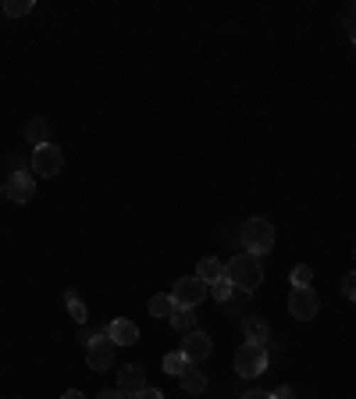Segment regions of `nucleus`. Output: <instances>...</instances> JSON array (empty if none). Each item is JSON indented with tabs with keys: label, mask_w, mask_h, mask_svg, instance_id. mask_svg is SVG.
<instances>
[{
	"label": "nucleus",
	"mask_w": 356,
	"mask_h": 399,
	"mask_svg": "<svg viewBox=\"0 0 356 399\" xmlns=\"http://www.w3.org/2000/svg\"><path fill=\"white\" fill-rule=\"evenodd\" d=\"M225 278H228L235 289H242V292H257V289L264 285V264H260V257H253V253H239V257H232V260L225 264Z\"/></svg>",
	"instance_id": "nucleus-1"
},
{
	"label": "nucleus",
	"mask_w": 356,
	"mask_h": 399,
	"mask_svg": "<svg viewBox=\"0 0 356 399\" xmlns=\"http://www.w3.org/2000/svg\"><path fill=\"white\" fill-rule=\"evenodd\" d=\"M239 239H242V250H246V253L264 257V253H271V246H274V225H271L267 218H249V221L242 225Z\"/></svg>",
	"instance_id": "nucleus-2"
},
{
	"label": "nucleus",
	"mask_w": 356,
	"mask_h": 399,
	"mask_svg": "<svg viewBox=\"0 0 356 399\" xmlns=\"http://www.w3.org/2000/svg\"><path fill=\"white\" fill-rule=\"evenodd\" d=\"M235 371H239L242 378L264 374V371H267V349L257 346V342H242V346L235 349Z\"/></svg>",
	"instance_id": "nucleus-3"
},
{
	"label": "nucleus",
	"mask_w": 356,
	"mask_h": 399,
	"mask_svg": "<svg viewBox=\"0 0 356 399\" xmlns=\"http://www.w3.org/2000/svg\"><path fill=\"white\" fill-rule=\"evenodd\" d=\"M207 292H210V285H203L196 275H189V278H178V282H175V289H171V299H175V307L196 310V307L207 299Z\"/></svg>",
	"instance_id": "nucleus-4"
},
{
	"label": "nucleus",
	"mask_w": 356,
	"mask_h": 399,
	"mask_svg": "<svg viewBox=\"0 0 356 399\" xmlns=\"http://www.w3.org/2000/svg\"><path fill=\"white\" fill-rule=\"evenodd\" d=\"M33 171L40 175V179H54L61 168H65V150L58 147V143H47V147H36L33 150Z\"/></svg>",
	"instance_id": "nucleus-5"
},
{
	"label": "nucleus",
	"mask_w": 356,
	"mask_h": 399,
	"mask_svg": "<svg viewBox=\"0 0 356 399\" xmlns=\"http://www.w3.org/2000/svg\"><path fill=\"white\" fill-rule=\"evenodd\" d=\"M288 310H292V317H296V321H310V317L320 310V296L313 292V285H292Z\"/></svg>",
	"instance_id": "nucleus-6"
},
{
	"label": "nucleus",
	"mask_w": 356,
	"mask_h": 399,
	"mask_svg": "<svg viewBox=\"0 0 356 399\" xmlns=\"http://www.w3.org/2000/svg\"><path fill=\"white\" fill-rule=\"evenodd\" d=\"M114 342H111V335H93L90 342H86V363L93 367V371H107L111 363H114Z\"/></svg>",
	"instance_id": "nucleus-7"
},
{
	"label": "nucleus",
	"mask_w": 356,
	"mask_h": 399,
	"mask_svg": "<svg viewBox=\"0 0 356 399\" xmlns=\"http://www.w3.org/2000/svg\"><path fill=\"white\" fill-rule=\"evenodd\" d=\"M33 193H36V182H33L29 171H15V175L8 179V186H4V196H8L11 203H29Z\"/></svg>",
	"instance_id": "nucleus-8"
},
{
	"label": "nucleus",
	"mask_w": 356,
	"mask_h": 399,
	"mask_svg": "<svg viewBox=\"0 0 356 399\" xmlns=\"http://www.w3.org/2000/svg\"><path fill=\"white\" fill-rule=\"evenodd\" d=\"M210 349H214V342H210V335H207V331H200V328L185 331V339H182V353L189 356V363L207 360V356H210Z\"/></svg>",
	"instance_id": "nucleus-9"
},
{
	"label": "nucleus",
	"mask_w": 356,
	"mask_h": 399,
	"mask_svg": "<svg viewBox=\"0 0 356 399\" xmlns=\"http://www.w3.org/2000/svg\"><path fill=\"white\" fill-rule=\"evenodd\" d=\"M143 388H146V371H143L139 363H125V367L118 371V392L136 395V392H143Z\"/></svg>",
	"instance_id": "nucleus-10"
},
{
	"label": "nucleus",
	"mask_w": 356,
	"mask_h": 399,
	"mask_svg": "<svg viewBox=\"0 0 356 399\" xmlns=\"http://www.w3.org/2000/svg\"><path fill=\"white\" fill-rule=\"evenodd\" d=\"M107 335H111L114 346H132L139 339V328L132 321H125V317H114V321H107Z\"/></svg>",
	"instance_id": "nucleus-11"
},
{
	"label": "nucleus",
	"mask_w": 356,
	"mask_h": 399,
	"mask_svg": "<svg viewBox=\"0 0 356 399\" xmlns=\"http://www.w3.org/2000/svg\"><path fill=\"white\" fill-rule=\"evenodd\" d=\"M242 335H246V342H257V346H264V342L271 339V328H267V321H264V317H257V314H246V317H242Z\"/></svg>",
	"instance_id": "nucleus-12"
},
{
	"label": "nucleus",
	"mask_w": 356,
	"mask_h": 399,
	"mask_svg": "<svg viewBox=\"0 0 356 399\" xmlns=\"http://www.w3.org/2000/svg\"><path fill=\"white\" fill-rule=\"evenodd\" d=\"M196 278H200L203 285H214L217 278H225V264H221L217 257H200V264H196Z\"/></svg>",
	"instance_id": "nucleus-13"
},
{
	"label": "nucleus",
	"mask_w": 356,
	"mask_h": 399,
	"mask_svg": "<svg viewBox=\"0 0 356 399\" xmlns=\"http://www.w3.org/2000/svg\"><path fill=\"white\" fill-rule=\"evenodd\" d=\"M178 381H182V388H185V392H193V395L207 392V371H200V367H193V363L178 374Z\"/></svg>",
	"instance_id": "nucleus-14"
},
{
	"label": "nucleus",
	"mask_w": 356,
	"mask_h": 399,
	"mask_svg": "<svg viewBox=\"0 0 356 399\" xmlns=\"http://www.w3.org/2000/svg\"><path fill=\"white\" fill-rule=\"evenodd\" d=\"M26 139L33 143V150H36V147H47V143H50V125H47V118H33V122L26 125Z\"/></svg>",
	"instance_id": "nucleus-15"
},
{
	"label": "nucleus",
	"mask_w": 356,
	"mask_h": 399,
	"mask_svg": "<svg viewBox=\"0 0 356 399\" xmlns=\"http://www.w3.org/2000/svg\"><path fill=\"white\" fill-rule=\"evenodd\" d=\"M178 307H175V299H171V292H164V296H153L150 299V317H171Z\"/></svg>",
	"instance_id": "nucleus-16"
},
{
	"label": "nucleus",
	"mask_w": 356,
	"mask_h": 399,
	"mask_svg": "<svg viewBox=\"0 0 356 399\" xmlns=\"http://www.w3.org/2000/svg\"><path fill=\"white\" fill-rule=\"evenodd\" d=\"M168 321H171V328H175V331H182V335L196 328V314H193V310H185V307H178Z\"/></svg>",
	"instance_id": "nucleus-17"
},
{
	"label": "nucleus",
	"mask_w": 356,
	"mask_h": 399,
	"mask_svg": "<svg viewBox=\"0 0 356 399\" xmlns=\"http://www.w3.org/2000/svg\"><path fill=\"white\" fill-rule=\"evenodd\" d=\"M161 363H164V374H171V378H178V374H182V371L189 367V356H185V353L178 349V353H168V356H164Z\"/></svg>",
	"instance_id": "nucleus-18"
},
{
	"label": "nucleus",
	"mask_w": 356,
	"mask_h": 399,
	"mask_svg": "<svg viewBox=\"0 0 356 399\" xmlns=\"http://www.w3.org/2000/svg\"><path fill=\"white\" fill-rule=\"evenodd\" d=\"M33 11V0H4V15L8 18H22Z\"/></svg>",
	"instance_id": "nucleus-19"
},
{
	"label": "nucleus",
	"mask_w": 356,
	"mask_h": 399,
	"mask_svg": "<svg viewBox=\"0 0 356 399\" xmlns=\"http://www.w3.org/2000/svg\"><path fill=\"white\" fill-rule=\"evenodd\" d=\"M65 303H68V310H72V317H75L79 324H82V321L90 317V314H86V303H82V299H79L75 292H65Z\"/></svg>",
	"instance_id": "nucleus-20"
},
{
	"label": "nucleus",
	"mask_w": 356,
	"mask_h": 399,
	"mask_svg": "<svg viewBox=\"0 0 356 399\" xmlns=\"http://www.w3.org/2000/svg\"><path fill=\"white\" fill-rule=\"evenodd\" d=\"M232 292H235V285H232L228 278H217V282L210 285V296H214V299H221V303H225V299H228Z\"/></svg>",
	"instance_id": "nucleus-21"
},
{
	"label": "nucleus",
	"mask_w": 356,
	"mask_h": 399,
	"mask_svg": "<svg viewBox=\"0 0 356 399\" xmlns=\"http://www.w3.org/2000/svg\"><path fill=\"white\" fill-rule=\"evenodd\" d=\"M249 296H253V292H242V289H235V292H232V296L225 299V310H232V314H235V310H242Z\"/></svg>",
	"instance_id": "nucleus-22"
},
{
	"label": "nucleus",
	"mask_w": 356,
	"mask_h": 399,
	"mask_svg": "<svg viewBox=\"0 0 356 399\" xmlns=\"http://www.w3.org/2000/svg\"><path fill=\"white\" fill-rule=\"evenodd\" d=\"M310 278H313V267H310V264L292 267V285H310Z\"/></svg>",
	"instance_id": "nucleus-23"
},
{
	"label": "nucleus",
	"mask_w": 356,
	"mask_h": 399,
	"mask_svg": "<svg viewBox=\"0 0 356 399\" xmlns=\"http://www.w3.org/2000/svg\"><path fill=\"white\" fill-rule=\"evenodd\" d=\"M342 292H345V296L356 303V271H352V275H345V282H342Z\"/></svg>",
	"instance_id": "nucleus-24"
},
{
	"label": "nucleus",
	"mask_w": 356,
	"mask_h": 399,
	"mask_svg": "<svg viewBox=\"0 0 356 399\" xmlns=\"http://www.w3.org/2000/svg\"><path fill=\"white\" fill-rule=\"evenodd\" d=\"M136 395H139V399H164V392H161V388H150V385H146L143 392H136Z\"/></svg>",
	"instance_id": "nucleus-25"
},
{
	"label": "nucleus",
	"mask_w": 356,
	"mask_h": 399,
	"mask_svg": "<svg viewBox=\"0 0 356 399\" xmlns=\"http://www.w3.org/2000/svg\"><path fill=\"white\" fill-rule=\"evenodd\" d=\"M271 395H274V399H296V395H292V388H288V385H278V388H274V392H271Z\"/></svg>",
	"instance_id": "nucleus-26"
},
{
	"label": "nucleus",
	"mask_w": 356,
	"mask_h": 399,
	"mask_svg": "<svg viewBox=\"0 0 356 399\" xmlns=\"http://www.w3.org/2000/svg\"><path fill=\"white\" fill-rule=\"evenodd\" d=\"M97 399H125V395H122V392H118V388H111V392H100V395H97Z\"/></svg>",
	"instance_id": "nucleus-27"
},
{
	"label": "nucleus",
	"mask_w": 356,
	"mask_h": 399,
	"mask_svg": "<svg viewBox=\"0 0 356 399\" xmlns=\"http://www.w3.org/2000/svg\"><path fill=\"white\" fill-rule=\"evenodd\" d=\"M242 399H274V395H271V392H246Z\"/></svg>",
	"instance_id": "nucleus-28"
},
{
	"label": "nucleus",
	"mask_w": 356,
	"mask_h": 399,
	"mask_svg": "<svg viewBox=\"0 0 356 399\" xmlns=\"http://www.w3.org/2000/svg\"><path fill=\"white\" fill-rule=\"evenodd\" d=\"M61 399H86V395H82V392H79V388H68V392H65V395H61Z\"/></svg>",
	"instance_id": "nucleus-29"
},
{
	"label": "nucleus",
	"mask_w": 356,
	"mask_h": 399,
	"mask_svg": "<svg viewBox=\"0 0 356 399\" xmlns=\"http://www.w3.org/2000/svg\"><path fill=\"white\" fill-rule=\"evenodd\" d=\"M0 200H4V182H0Z\"/></svg>",
	"instance_id": "nucleus-30"
},
{
	"label": "nucleus",
	"mask_w": 356,
	"mask_h": 399,
	"mask_svg": "<svg viewBox=\"0 0 356 399\" xmlns=\"http://www.w3.org/2000/svg\"><path fill=\"white\" fill-rule=\"evenodd\" d=\"M122 395H125V392H122ZM125 399H139V395H125Z\"/></svg>",
	"instance_id": "nucleus-31"
},
{
	"label": "nucleus",
	"mask_w": 356,
	"mask_h": 399,
	"mask_svg": "<svg viewBox=\"0 0 356 399\" xmlns=\"http://www.w3.org/2000/svg\"><path fill=\"white\" fill-rule=\"evenodd\" d=\"M352 50H356V33H352Z\"/></svg>",
	"instance_id": "nucleus-32"
},
{
	"label": "nucleus",
	"mask_w": 356,
	"mask_h": 399,
	"mask_svg": "<svg viewBox=\"0 0 356 399\" xmlns=\"http://www.w3.org/2000/svg\"><path fill=\"white\" fill-rule=\"evenodd\" d=\"M352 253H356V250H352Z\"/></svg>",
	"instance_id": "nucleus-33"
}]
</instances>
